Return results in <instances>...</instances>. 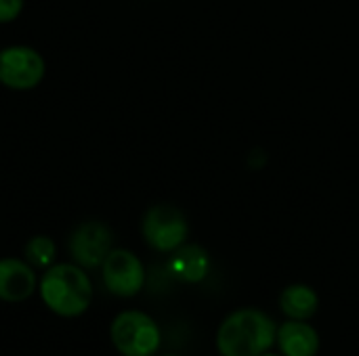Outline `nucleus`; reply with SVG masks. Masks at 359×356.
Here are the masks:
<instances>
[{
    "label": "nucleus",
    "instance_id": "nucleus-1",
    "mask_svg": "<svg viewBox=\"0 0 359 356\" xmlns=\"http://www.w3.org/2000/svg\"><path fill=\"white\" fill-rule=\"evenodd\" d=\"M278 329L269 315L257 308L231 313L217 332V350L221 356H261L276 342Z\"/></svg>",
    "mask_w": 359,
    "mask_h": 356
},
{
    "label": "nucleus",
    "instance_id": "nucleus-2",
    "mask_svg": "<svg viewBox=\"0 0 359 356\" xmlns=\"http://www.w3.org/2000/svg\"><path fill=\"white\" fill-rule=\"evenodd\" d=\"M40 298L57 317L74 319L88 311L93 302V283L78 264H53L40 279Z\"/></svg>",
    "mask_w": 359,
    "mask_h": 356
},
{
    "label": "nucleus",
    "instance_id": "nucleus-3",
    "mask_svg": "<svg viewBox=\"0 0 359 356\" xmlns=\"http://www.w3.org/2000/svg\"><path fill=\"white\" fill-rule=\"evenodd\" d=\"M109 338L122 356H151L162 342L158 323L141 311L120 313L111 321Z\"/></svg>",
    "mask_w": 359,
    "mask_h": 356
},
{
    "label": "nucleus",
    "instance_id": "nucleus-4",
    "mask_svg": "<svg viewBox=\"0 0 359 356\" xmlns=\"http://www.w3.org/2000/svg\"><path fill=\"white\" fill-rule=\"evenodd\" d=\"M141 233L145 243L156 252H175L187 239L189 225L185 214L172 204L151 206L141 222Z\"/></svg>",
    "mask_w": 359,
    "mask_h": 356
},
{
    "label": "nucleus",
    "instance_id": "nucleus-5",
    "mask_svg": "<svg viewBox=\"0 0 359 356\" xmlns=\"http://www.w3.org/2000/svg\"><path fill=\"white\" fill-rule=\"evenodd\" d=\"M46 65L42 55L23 44L0 50V84L11 90H32L44 78Z\"/></svg>",
    "mask_w": 359,
    "mask_h": 356
},
{
    "label": "nucleus",
    "instance_id": "nucleus-6",
    "mask_svg": "<svg viewBox=\"0 0 359 356\" xmlns=\"http://www.w3.org/2000/svg\"><path fill=\"white\" fill-rule=\"evenodd\" d=\"M67 250L74 264L82 266L84 271L99 269L105 262L107 254L114 250V233L105 222H82L72 231Z\"/></svg>",
    "mask_w": 359,
    "mask_h": 356
},
{
    "label": "nucleus",
    "instance_id": "nucleus-7",
    "mask_svg": "<svg viewBox=\"0 0 359 356\" xmlns=\"http://www.w3.org/2000/svg\"><path fill=\"white\" fill-rule=\"evenodd\" d=\"M101 279L109 294L118 298H133L145 285V269L133 252L116 248L101 264Z\"/></svg>",
    "mask_w": 359,
    "mask_h": 356
},
{
    "label": "nucleus",
    "instance_id": "nucleus-8",
    "mask_svg": "<svg viewBox=\"0 0 359 356\" xmlns=\"http://www.w3.org/2000/svg\"><path fill=\"white\" fill-rule=\"evenodd\" d=\"M36 290L34 266L17 258H0V300L25 302Z\"/></svg>",
    "mask_w": 359,
    "mask_h": 356
},
{
    "label": "nucleus",
    "instance_id": "nucleus-9",
    "mask_svg": "<svg viewBox=\"0 0 359 356\" xmlns=\"http://www.w3.org/2000/svg\"><path fill=\"white\" fill-rule=\"evenodd\" d=\"M168 271L181 283H200L210 273V256L202 245L183 243L172 252L168 260Z\"/></svg>",
    "mask_w": 359,
    "mask_h": 356
},
{
    "label": "nucleus",
    "instance_id": "nucleus-10",
    "mask_svg": "<svg viewBox=\"0 0 359 356\" xmlns=\"http://www.w3.org/2000/svg\"><path fill=\"white\" fill-rule=\"evenodd\" d=\"M276 340L284 356H316L320 350V336L305 321L290 319L278 329Z\"/></svg>",
    "mask_w": 359,
    "mask_h": 356
},
{
    "label": "nucleus",
    "instance_id": "nucleus-11",
    "mask_svg": "<svg viewBox=\"0 0 359 356\" xmlns=\"http://www.w3.org/2000/svg\"><path fill=\"white\" fill-rule=\"evenodd\" d=\"M318 306H320V298H318L316 290L309 285H303V283L288 285L280 296V308L292 321L311 319L318 313Z\"/></svg>",
    "mask_w": 359,
    "mask_h": 356
},
{
    "label": "nucleus",
    "instance_id": "nucleus-12",
    "mask_svg": "<svg viewBox=\"0 0 359 356\" xmlns=\"http://www.w3.org/2000/svg\"><path fill=\"white\" fill-rule=\"evenodd\" d=\"M57 256V245L50 237L46 235H36L25 243V262L32 264L34 269H48L53 266Z\"/></svg>",
    "mask_w": 359,
    "mask_h": 356
},
{
    "label": "nucleus",
    "instance_id": "nucleus-13",
    "mask_svg": "<svg viewBox=\"0 0 359 356\" xmlns=\"http://www.w3.org/2000/svg\"><path fill=\"white\" fill-rule=\"evenodd\" d=\"M23 10V0H0V23L15 21Z\"/></svg>",
    "mask_w": 359,
    "mask_h": 356
},
{
    "label": "nucleus",
    "instance_id": "nucleus-14",
    "mask_svg": "<svg viewBox=\"0 0 359 356\" xmlns=\"http://www.w3.org/2000/svg\"><path fill=\"white\" fill-rule=\"evenodd\" d=\"M261 356H278V355H267V353H265V355H261Z\"/></svg>",
    "mask_w": 359,
    "mask_h": 356
}]
</instances>
